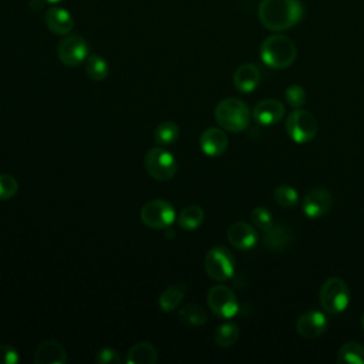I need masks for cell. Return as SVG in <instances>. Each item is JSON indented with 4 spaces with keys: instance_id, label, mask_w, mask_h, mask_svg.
Instances as JSON below:
<instances>
[{
    "instance_id": "1",
    "label": "cell",
    "mask_w": 364,
    "mask_h": 364,
    "mask_svg": "<svg viewBox=\"0 0 364 364\" xmlns=\"http://www.w3.org/2000/svg\"><path fill=\"white\" fill-rule=\"evenodd\" d=\"M304 14L300 0H262L257 9L259 21L272 31H283L296 26Z\"/></svg>"
},
{
    "instance_id": "2",
    "label": "cell",
    "mask_w": 364,
    "mask_h": 364,
    "mask_svg": "<svg viewBox=\"0 0 364 364\" xmlns=\"http://www.w3.org/2000/svg\"><path fill=\"white\" fill-rule=\"evenodd\" d=\"M296 57V44L286 36L273 34L260 44V58L270 68H287L294 63Z\"/></svg>"
},
{
    "instance_id": "3",
    "label": "cell",
    "mask_w": 364,
    "mask_h": 364,
    "mask_svg": "<svg viewBox=\"0 0 364 364\" xmlns=\"http://www.w3.org/2000/svg\"><path fill=\"white\" fill-rule=\"evenodd\" d=\"M215 119L223 129L230 132H240L249 125L250 111L242 100L229 97L218 102L215 108Z\"/></svg>"
},
{
    "instance_id": "4",
    "label": "cell",
    "mask_w": 364,
    "mask_h": 364,
    "mask_svg": "<svg viewBox=\"0 0 364 364\" xmlns=\"http://www.w3.org/2000/svg\"><path fill=\"white\" fill-rule=\"evenodd\" d=\"M318 300L321 307L330 314L343 313L351 300L350 289L347 283L340 277H330L327 279L318 293Z\"/></svg>"
},
{
    "instance_id": "5",
    "label": "cell",
    "mask_w": 364,
    "mask_h": 364,
    "mask_svg": "<svg viewBox=\"0 0 364 364\" xmlns=\"http://www.w3.org/2000/svg\"><path fill=\"white\" fill-rule=\"evenodd\" d=\"M318 131V124L314 115L304 109H294L286 118V132L293 142H310Z\"/></svg>"
},
{
    "instance_id": "6",
    "label": "cell",
    "mask_w": 364,
    "mask_h": 364,
    "mask_svg": "<svg viewBox=\"0 0 364 364\" xmlns=\"http://www.w3.org/2000/svg\"><path fill=\"white\" fill-rule=\"evenodd\" d=\"M144 164L149 176L159 182L172 179L178 168L175 156L161 146L151 148L145 155Z\"/></svg>"
},
{
    "instance_id": "7",
    "label": "cell",
    "mask_w": 364,
    "mask_h": 364,
    "mask_svg": "<svg viewBox=\"0 0 364 364\" xmlns=\"http://www.w3.org/2000/svg\"><path fill=\"white\" fill-rule=\"evenodd\" d=\"M205 270L215 282H226L235 274V257L223 246L210 247L205 256Z\"/></svg>"
},
{
    "instance_id": "8",
    "label": "cell",
    "mask_w": 364,
    "mask_h": 364,
    "mask_svg": "<svg viewBox=\"0 0 364 364\" xmlns=\"http://www.w3.org/2000/svg\"><path fill=\"white\" fill-rule=\"evenodd\" d=\"M175 210L168 200L152 199L146 202L141 210L139 218L144 225L151 229H166L175 222Z\"/></svg>"
},
{
    "instance_id": "9",
    "label": "cell",
    "mask_w": 364,
    "mask_h": 364,
    "mask_svg": "<svg viewBox=\"0 0 364 364\" xmlns=\"http://www.w3.org/2000/svg\"><path fill=\"white\" fill-rule=\"evenodd\" d=\"M208 306L219 318H232L239 311V303L232 289L223 284H216L208 291Z\"/></svg>"
},
{
    "instance_id": "10",
    "label": "cell",
    "mask_w": 364,
    "mask_h": 364,
    "mask_svg": "<svg viewBox=\"0 0 364 364\" xmlns=\"http://www.w3.org/2000/svg\"><path fill=\"white\" fill-rule=\"evenodd\" d=\"M58 60L67 67H75L85 61L88 57V44L78 34L65 36L57 47Z\"/></svg>"
},
{
    "instance_id": "11",
    "label": "cell",
    "mask_w": 364,
    "mask_h": 364,
    "mask_svg": "<svg viewBox=\"0 0 364 364\" xmlns=\"http://www.w3.org/2000/svg\"><path fill=\"white\" fill-rule=\"evenodd\" d=\"M333 205V196L330 191L324 188L311 189L303 199L301 209L303 213L310 219H317L324 216Z\"/></svg>"
},
{
    "instance_id": "12",
    "label": "cell",
    "mask_w": 364,
    "mask_h": 364,
    "mask_svg": "<svg viewBox=\"0 0 364 364\" xmlns=\"http://www.w3.org/2000/svg\"><path fill=\"white\" fill-rule=\"evenodd\" d=\"M328 320L326 314L317 310H310L301 314L296 321V331L304 338H317L327 331Z\"/></svg>"
},
{
    "instance_id": "13",
    "label": "cell",
    "mask_w": 364,
    "mask_h": 364,
    "mask_svg": "<svg viewBox=\"0 0 364 364\" xmlns=\"http://www.w3.org/2000/svg\"><path fill=\"white\" fill-rule=\"evenodd\" d=\"M284 112H286V108L282 101L267 98L256 104L252 115L259 125L270 127L277 124L284 117Z\"/></svg>"
},
{
    "instance_id": "14",
    "label": "cell",
    "mask_w": 364,
    "mask_h": 364,
    "mask_svg": "<svg viewBox=\"0 0 364 364\" xmlns=\"http://www.w3.org/2000/svg\"><path fill=\"white\" fill-rule=\"evenodd\" d=\"M229 243L239 250L252 249L259 239V235L253 226L246 222H235L226 232Z\"/></svg>"
},
{
    "instance_id": "15",
    "label": "cell",
    "mask_w": 364,
    "mask_h": 364,
    "mask_svg": "<svg viewBox=\"0 0 364 364\" xmlns=\"http://www.w3.org/2000/svg\"><path fill=\"white\" fill-rule=\"evenodd\" d=\"M199 145L205 155L219 156L228 149L229 139H228V135L225 134L223 128L212 127L202 132V135L199 138Z\"/></svg>"
},
{
    "instance_id": "16",
    "label": "cell",
    "mask_w": 364,
    "mask_h": 364,
    "mask_svg": "<svg viewBox=\"0 0 364 364\" xmlns=\"http://www.w3.org/2000/svg\"><path fill=\"white\" fill-rule=\"evenodd\" d=\"M44 21L47 28L57 36H67L74 27V18L71 13L58 6H51L46 11Z\"/></svg>"
},
{
    "instance_id": "17",
    "label": "cell",
    "mask_w": 364,
    "mask_h": 364,
    "mask_svg": "<svg viewBox=\"0 0 364 364\" xmlns=\"http://www.w3.org/2000/svg\"><path fill=\"white\" fill-rule=\"evenodd\" d=\"M68 361L64 347L55 340H46L34 351L36 364H65Z\"/></svg>"
},
{
    "instance_id": "18",
    "label": "cell",
    "mask_w": 364,
    "mask_h": 364,
    "mask_svg": "<svg viewBox=\"0 0 364 364\" xmlns=\"http://www.w3.org/2000/svg\"><path fill=\"white\" fill-rule=\"evenodd\" d=\"M235 88L243 94L253 92L260 84V71L255 64L246 63L236 68L233 74Z\"/></svg>"
},
{
    "instance_id": "19",
    "label": "cell",
    "mask_w": 364,
    "mask_h": 364,
    "mask_svg": "<svg viewBox=\"0 0 364 364\" xmlns=\"http://www.w3.org/2000/svg\"><path fill=\"white\" fill-rule=\"evenodd\" d=\"M291 242V232L286 226L282 225H272L269 229L264 230L263 243L272 252H283L289 247Z\"/></svg>"
},
{
    "instance_id": "20",
    "label": "cell",
    "mask_w": 364,
    "mask_h": 364,
    "mask_svg": "<svg viewBox=\"0 0 364 364\" xmlns=\"http://www.w3.org/2000/svg\"><path fill=\"white\" fill-rule=\"evenodd\" d=\"M158 361L155 347L148 341H139L134 344L128 353L125 363L128 364H155Z\"/></svg>"
},
{
    "instance_id": "21",
    "label": "cell",
    "mask_w": 364,
    "mask_h": 364,
    "mask_svg": "<svg viewBox=\"0 0 364 364\" xmlns=\"http://www.w3.org/2000/svg\"><path fill=\"white\" fill-rule=\"evenodd\" d=\"M186 293V286L183 283H173L168 286L158 297V304L162 311H173L179 307Z\"/></svg>"
},
{
    "instance_id": "22",
    "label": "cell",
    "mask_w": 364,
    "mask_h": 364,
    "mask_svg": "<svg viewBox=\"0 0 364 364\" xmlns=\"http://www.w3.org/2000/svg\"><path fill=\"white\" fill-rule=\"evenodd\" d=\"M205 220V212L198 205H189L183 208L178 215V225L183 230H195L198 229Z\"/></svg>"
},
{
    "instance_id": "23",
    "label": "cell",
    "mask_w": 364,
    "mask_h": 364,
    "mask_svg": "<svg viewBox=\"0 0 364 364\" xmlns=\"http://www.w3.org/2000/svg\"><path fill=\"white\" fill-rule=\"evenodd\" d=\"M178 317H179V321L183 323L185 326L196 327V326H202L208 321V311L203 307H200L199 304L188 303L186 306L179 309Z\"/></svg>"
},
{
    "instance_id": "24",
    "label": "cell",
    "mask_w": 364,
    "mask_h": 364,
    "mask_svg": "<svg viewBox=\"0 0 364 364\" xmlns=\"http://www.w3.org/2000/svg\"><path fill=\"white\" fill-rule=\"evenodd\" d=\"M338 363L364 364V346L358 341H346L337 354Z\"/></svg>"
},
{
    "instance_id": "25",
    "label": "cell",
    "mask_w": 364,
    "mask_h": 364,
    "mask_svg": "<svg viewBox=\"0 0 364 364\" xmlns=\"http://www.w3.org/2000/svg\"><path fill=\"white\" fill-rule=\"evenodd\" d=\"M84 63L87 75L94 81H102L109 73L108 63L98 54H88Z\"/></svg>"
},
{
    "instance_id": "26",
    "label": "cell",
    "mask_w": 364,
    "mask_h": 364,
    "mask_svg": "<svg viewBox=\"0 0 364 364\" xmlns=\"http://www.w3.org/2000/svg\"><path fill=\"white\" fill-rule=\"evenodd\" d=\"M239 338V327L235 323H223L220 324L215 334H213V341L219 347H230L233 346Z\"/></svg>"
},
{
    "instance_id": "27",
    "label": "cell",
    "mask_w": 364,
    "mask_h": 364,
    "mask_svg": "<svg viewBox=\"0 0 364 364\" xmlns=\"http://www.w3.org/2000/svg\"><path fill=\"white\" fill-rule=\"evenodd\" d=\"M178 136H179V127L172 121L161 122L154 131L155 142L161 146L173 144L178 139Z\"/></svg>"
},
{
    "instance_id": "28",
    "label": "cell",
    "mask_w": 364,
    "mask_h": 364,
    "mask_svg": "<svg viewBox=\"0 0 364 364\" xmlns=\"http://www.w3.org/2000/svg\"><path fill=\"white\" fill-rule=\"evenodd\" d=\"M273 198L277 205L283 208H293L299 202V193L293 186L289 185H280L274 189Z\"/></svg>"
},
{
    "instance_id": "29",
    "label": "cell",
    "mask_w": 364,
    "mask_h": 364,
    "mask_svg": "<svg viewBox=\"0 0 364 364\" xmlns=\"http://www.w3.org/2000/svg\"><path fill=\"white\" fill-rule=\"evenodd\" d=\"M284 98H286V102L297 109V108H301L304 104H306V100H307V94H306V90L301 87V85H297V84H293L290 85L286 92H284Z\"/></svg>"
},
{
    "instance_id": "30",
    "label": "cell",
    "mask_w": 364,
    "mask_h": 364,
    "mask_svg": "<svg viewBox=\"0 0 364 364\" xmlns=\"http://www.w3.org/2000/svg\"><path fill=\"white\" fill-rule=\"evenodd\" d=\"M18 191V182L9 173H0V199H11Z\"/></svg>"
},
{
    "instance_id": "31",
    "label": "cell",
    "mask_w": 364,
    "mask_h": 364,
    "mask_svg": "<svg viewBox=\"0 0 364 364\" xmlns=\"http://www.w3.org/2000/svg\"><path fill=\"white\" fill-rule=\"evenodd\" d=\"M252 222L256 228L262 229L263 232L266 229H269L272 225H273V218H272V212L267 209V208H263V206H257L252 210Z\"/></svg>"
},
{
    "instance_id": "32",
    "label": "cell",
    "mask_w": 364,
    "mask_h": 364,
    "mask_svg": "<svg viewBox=\"0 0 364 364\" xmlns=\"http://www.w3.org/2000/svg\"><path fill=\"white\" fill-rule=\"evenodd\" d=\"M95 361L100 363V364H119L121 363V357H119V354L115 350L105 347V348H102V350H100L97 353Z\"/></svg>"
},
{
    "instance_id": "33",
    "label": "cell",
    "mask_w": 364,
    "mask_h": 364,
    "mask_svg": "<svg viewBox=\"0 0 364 364\" xmlns=\"http://www.w3.org/2000/svg\"><path fill=\"white\" fill-rule=\"evenodd\" d=\"M20 361L18 351L11 346H0V364H17Z\"/></svg>"
},
{
    "instance_id": "34",
    "label": "cell",
    "mask_w": 364,
    "mask_h": 364,
    "mask_svg": "<svg viewBox=\"0 0 364 364\" xmlns=\"http://www.w3.org/2000/svg\"><path fill=\"white\" fill-rule=\"evenodd\" d=\"M43 1H46V3H51V4H54V3H58V1H61V0H43Z\"/></svg>"
},
{
    "instance_id": "35",
    "label": "cell",
    "mask_w": 364,
    "mask_h": 364,
    "mask_svg": "<svg viewBox=\"0 0 364 364\" xmlns=\"http://www.w3.org/2000/svg\"><path fill=\"white\" fill-rule=\"evenodd\" d=\"M361 327H363V330H364V313H363V316H361Z\"/></svg>"
}]
</instances>
